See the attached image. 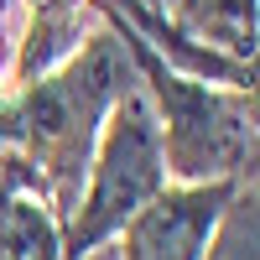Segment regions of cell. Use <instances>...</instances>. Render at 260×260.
Segmentation results:
<instances>
[{
	"instance_id": "obj_1",
	"label": "cell",
	"mask_w": 260,
	"mask_h": 260,
	"mask_svg": "<svg viewBox=\"0 0 260 260\" xmlns=\"http://www.w3.org/2000/svg\"><path fill=\"white\" fill-rule=\"evenodd\" d=\"M136 83L141 78L130 68L120 37L110 26H99V31L83 37L52 73L21 83L11 94L16 125H21V156L37 167V177L47 187L57 219H68V208L78 203V187H83V172H89V156H94L104 115H110Z\"/></svg>"
},
{
	"instance_id": "obj_6",
	"label": "cell",
	"mask_w": 260,
	"mask_h": 260,
	"mask_svg": "<svg viewBox=\"0 0 260 260\" xmlns=\"http://www.w3.org/2000/svg\"><path fill=\"white\" fill-rule=\"evenodd\" d=\"M203 260H260V192H255V177L240 182V192L219 213Z\"/></svg>"
},
{
	"instance_id": "obj_3",
	"label": "cell",
	"mask_w": 260,
	"mask_h": 260,
	"mask_svg": "<svg viewBox=\"0 0 260 260\" xmlns=\"http://www.w3.org/2000/svg\"><path fill=\"white\" fill-rule=\"evenodd\" d=\"M161 187H167L161 130L151 115V99L136 83L99 125L78 203L62 219V260H89L99 245H110Z\"/></svg>"
},
{
	"instance_id": "obj_4",
	"label": "cell",
	"mask_w": 260,
	"mask_h": 260,
	"mask_svg": "<svg viewBox=\"0 0 260 260\" xmlns=\"http://www.w3.org/2000/svg\"><path fill=\"white\" fill-rule=\"evenodd\" d=\"M250 182V177H240ZM240 182H167L115 240L120 260H203L219 213L240 192Z\"/></svg>"
},
{
	"instance_id": "obj_5",
	"label": "cell",
	"mask_w": 260,
	"mask_h": 260,
	"mask_svg": "<svg viewBox=\"0 0 260 260\" xmlns=\"http://www.w3.org/2000/svg\"><path fill=\"white\" fill-rule=\"evenodd\" d=\"M182 31L240 62H255V0H151Z\"/></svg>"
},
{
	"instance_id": "obj_2",
	"label": "cell",
	"mask_w": 260,
	"mask_h": 260,
	"mask_svg": "<svg viewBox=\"0 0 260 260\" xmlns=\"http://www.w3.org/2000/svg\"><path fill=\"white\" fill-rule=\"evenodd\" d=\"M94 16L120 37L130 68L141 78V94L151 99V115L161 130V161L167 182H240L255 177V151H260V110L255 89H224L177 73L161 62L125 21L94 0Z\"/></svg>"
}]
</instances>
